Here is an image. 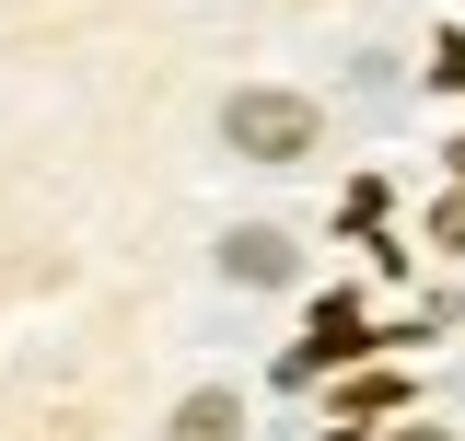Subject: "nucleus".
<instances>
[{
	"instance_id": "1",
	"label": "nucleus",
	"mask_w": 465,
	"mask_h": 441,
	"mask_svg": "<svg viewBox=\"0 0 465 441\" xmlns=\"http://www.w3.org/2000/svg\"><path fill=\"white\" fill-rule=\"evenodd\" d=\"M222 140L244 152V163H291V152H314V105H302V93H232Z\"/></svg>"
},
{
	"instance_id": "2",
	"label": "nucleus",
	"mask_w": 465,
	"mask_h": 441,
	"mask_svg": "<svg viewBox=\"0 0 465 441\" xmlns=\"http://www.w3.org/2000/svg\"><path fill=\"white\" fill-rule=\"evenodd\" d=\"M222 268H232V279H256V290H280V279H291V244H280V232H232Z\"/></svg>"
},
{
	"instance_id": "3",
	"label": "nucleus",
	"mask_w": 465,
	"mask_h": 441,
	"mask_svg": "<svg viewBox=\"0 0 465 441\" xmlns=\"http://www.w3.org/2000/svg\"><path fill=\"white\" fill-rule=\"evenodd\" d=\"M174 441H244V407H232L222 384H210V395H186V407H174Z\"/></svg>"
},
{
	"instance_id": "4",
	"label": "nucleus",
	"mask_w": 465,
	"mask_h": 441,
	"mask_svg": "<svg viewBox=\"0 0 465 441\" xmlns=\"http://www.w3.org/2000/svg\"><path fill=\"white\" fill-rule=\"evenodd\" d=\"M384 407H407V384H396V372H361V384L338 395V418H326V441H349L361 418H384Z\"/></svg>"
},
{
	"instance_id": "5",
	"label": "nucleus",
	"mask_w": 465,
	"mask_h": 441,
	"mask_svg": "<svg viewBox=\"0 0 465 441\" xmlns=\"http://www.w3.org/2000/svg\"><path fill=\"white\" fill-rule=\"evenodd\" d=\"M349 348H361V302H326V314H314V348H302L291 372H326V360H349Z\"/></svg>"
},
{
	"instance_id": "6",
	"label": "nucleus",
	"mask_w": 465,
	"mask_h": 441,
	"mask_svg": "<svg viewBox=\"0 0 465 441\" xmlns=\"http://www.w3.org/2000/svg\"><path fill=\"white\" fill-rule=\"evenodd\" d=\"M430 244H454V256H465V186L442 198V210H430Z\"/></svg>"
},
{
	"instance_id": "7",
	"label": "nucleus",
	"mask_w": 465,
	"mask_h": 441,
	"mask_svg": "<svg viewBox=\"0 0 465 441\" xmlns=\"http://www.w3.org/2000/svg\"><path fill=\"white\" fill-rule=\"evenodd\" d=\"M396 441H454V430H396Z\"/></svg>"
}]
</instances>
